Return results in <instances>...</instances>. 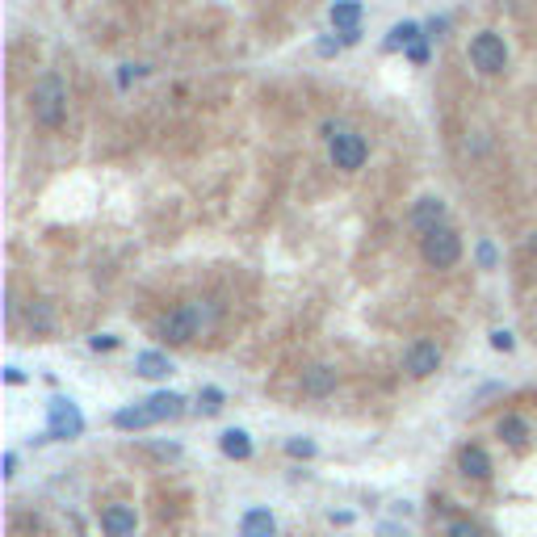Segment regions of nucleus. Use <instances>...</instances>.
I'll use <instances>...</instances> for the list:
<instances>
[{
    "label": "nucleus",
    "instance_id": "obj_1",
    "mask_svg": "<svg viewBox=\"0 0 537 537\" xmlns=\"http://www.w3.org/2000/svg\"><path fill=\"white\" fill-rule=\"evenodd\" d=\"M30 114H34L38 126L47 131H59L63 118H68V85H63L55 72L38 76V85L30 88Z\"/></svg>",
    "mask_w": 537,
    "mask_h": 537
},
{
    "label": "nucleus",
    "instance_id": "obj_2",
    "mask_svg": "<svg viewBox=\"0 0 537 537\" xmlns=\"http://www.w3.org/2000/svg\"><path fill=\"white\" fill-rule=\"evenodd\" d=\"M206 323H210L206 306L202 303H181L159 319V336H164L168 344H189V341H197V336L206 332Z\"/></svg>",
    "mask_w": 537,
    "mask_h": 537
},
{
    "label": "nucleus",
    "instance_id": "obj_3",
    "mask_svg": "<svg viewBox=\"0 0 537 537\" xmlns=\"http://www.w3.org/2000/svg\"><path fill=\"white\" fill-rule=\"evenodd\" d=\"M420 257H424L428 268H453L462 260V240H458V232L445 223L437 232L420 235Z\"/></svg>",
    "mask_w": 537,
    "mask_h": 537
},
{
    "label": "nucleus",
    "instance_id": "obj_4",
    "mask_svg": "<svg viewBox=\"0 0 537 537\" xmlns=\"http://www.w3.org/2000/svg\"><path fill=\"white\" fill-rule=\"evenodd\" d=\"M80 432H85V415H80V407H76L72 399L55 395V399L47 403V437H55V441H76Z\"/></svg>",
    "mask_w": 537,
    "mask_h": 537
},
{
    "label": "nucleus",
    "instance_id": "obj_5",
    "mask_svg": "<svg viewBox=\"0 0 537 537\" xmlns=\"http://www.w3.org/2000/svg\"><path fill=\"white\" fill-rule=\"evenodd\" d=\"M470 63H475L483 76H500L504 68H508V47H504V38L491 34V30L475 34L470 38Z\"/></svg>",
    "mask_w": 537,
    "mask_h": 537
},
{
    "label": "nucleus",
    "instance_id": "obj_6",
    "mask_svg": "<svg viewBox=\"0 0 537 537\" xmlns=\"http://www.w3.org/2000/svg\"><path fill=\"white\" fill-rule=\"evenodd\" d=\"M328 156H332V164H336V168L357 172L361 164H366V156H369V143L357 131H341L336 139H328Z\"/></svg>",
    "mask_w": 537,
    "mask_h": 537
},
{
    "label": "nucleus",
    "instance_id": "obj_7",
    "mask_svg": "<svg viewBox=\"0 0 537 537\" xmlns=\"http://www.w3.org/2000/svg\"><path fill=\"white\" fill-rule=\"evenodd\" d=\"M403 369L412 374V378H432L441 369V344L432 341H415L407 353H403Z\"/></svg>",
    "mask_w": 537,
    "mask_h": 537
},
{
    "label": "nucleus",
    "instance_id": "obj_8",
    "mask_svg": "<svg viewBox=\"0 0 537 537\" xmlns=\"http://www.w3.org/2000/svg\"><path fill=\"white\" fill-rule=\"evenodd\" d=\"M336 387H341V374L328 361H315V366L303 369V395H311V399H328Z\"/></svg>",
    "mask_w": 537,
    "mask_h": 537
},
{
    "label": "nucleus",
    "instance_id": "obj_9",
    "mask_svg": "<svg viewBox=\"0 0 537 537\" xmlns=\"http://www.w3.org/2000/svg\"><path fill=\"white\" fill-rule=\"evenodd\" d=\"M139 529V516H134L131 504H105L101 508V533L105 537H134Z\"/></svg>",
    "mask_w": 537,
    "mask_h": 537
},
{
    "label": "nucleus",
    "instance_id": "obj_10",
    "mask_svg": "<svg viewBox=\"0 0 537 537\" xmlns=\"http://www.w3.org/2000/svg\"><path fill=\"white\" fill-rule=\"evenodd\" d=\"M407 223H412L415 235L437 232V227H445V202L441 197H420L412 206V214H407Z\"/></svg>",
    "mask_w": 537,
    "mask_h": 537
},
{
    "label": "nucleus",
    "instance_id": "obj_11",
    "mask_svg": "<svg viewBox=\"0 0 537 537\" xmlns=\"http://www.w3.org/2000/svg\"><path fill=\"white\" fill-rule=\"evenodd\" d=\"M458 470H462L466 478H475V483H487L491 478V458L483 445H462V453H458Z\"/></svg>",
    "mask_w": 537,
    "mask_h": 537
},
{
    "label": "nucleus",
    "instance_id": "obj_12",
    "mask_svg": "<svg viewBox=\"0 0 537 537\" xmlns=\"http://www.w3.org/2000/svg\"><path fill=\"white\" fill-rule=\"evenodd\" d=\"M147 403V412H151V420L156 424H164V420H177V415L185 412V399L177 391H156L151 399H143Z\"/></svg>",
    "mask_w": 537,
    "mask_h": 537
},
{
    "label": "nucleus",
    "instance_id": "obj_13",
    "mask_svg": "<svg viewBox=\"0 0 537 537\" xmlns=\"http://www.w3.org/2000/svg\"><path fill=\"white\" fill-rule=\"evenodd\" d=\"M240 537H278V521L268 508H248L240 521Z\"/></svg>",
    "mask_w": 537,
    "mask_h": 537
},
{
    "label": "nucleus",
    "instance_id": "obj_14",
    "mask_svg": "<svg viewBox=\"0 0 537 537\" xmlns=\"http://www.w3.org/2000/svg\"><path fill=\"white\" fill-rule=\"evenodd\" d=\"M496 432H500V441H504V445H513V450H525V445H529V424H525V415H516V412L500 415Z\"/></svg>",
    "mask_w": 537,
    "mask_h": 537
},
{
    "label": "nucleus",
    "instance_id": "obj_15",
    "mask_svg": "<svg viewBox=\"0 0 537 537\" xmlns=\"http://www.w3.org/2000/svg\"><path fill=\"white\" fill-rule=\"evenodd\" d=\"M134 374H139V378H168L172 361L164 353H156V349H147V353L134 357Z\"/></svg>",
    "mask_w": 537,
    "mask_h": 537
},
{
    "label": "nucleus",
    "instance_id": "obj_16",
    "mask_svg": "<svg viewBox=\"0 0 537 537\" xmlns=\"http://www.w3.org/2000/svg\"><path fill=\"white\" fill-rule=\"evenodd\" d=\"M219 450L227 453V458H235V462H248V458H252V437H248L244 428H227L219 437Z\"/></svg>",
    "mask_w": 537,
    "mask_h": 537
},
{
    "label": "nucleus",
    "instance_id": "obj_17",
    "mask_svg": "<svg viewBox=\"0 0 537 537\" xmlns=\"http://www.w3.org/2000/svg\"><path fill=\"white\" fill-rule=\"evenodd\" d=\"M156 424L151 412H147V403H134V407H123V412H114V428H123V432H139V428Z\"/></svg>",
    "mask_w": 537,
    "mask_h": 537
},
{
    "label": "nucleus",
    "instance_id": "obj_18",
    "mask_svg": "<svg viewBox=\"0 0 537 537\" xmlns=\"http://www.w3.org/2000/svg\"><path fill=\"white\" fill-rule=\"evenodd\" d=\"M25 323H30L34 336H50V332H55V311H50V303H30Z\"/></svg>",
    "mask_w": 537,
    "mask_h": 537
},
{
    "label": "nucleus",
    "instance_id": "obj_19",
    "mask_svg": "<svg viewBox=\"0 0 537 537\" xmlns=\"http://www.w3.org/2000/svg\"><path fill=\"white\" fill-rule=\"evenodd\" d=\"M357 22H361V5H357V0H336V5H332V25H336V34H341V30H353Z\"/></svg>",
    "mask_w": 537,
    "mask_h": 537
},
{
    "label": "nucleus",
    "instance_id": "obj_20",
    "mask_svg": "<svg viewBox=\"0 0 537 537\" xmlns=\"http://www.w3.org/2000/svg\"><path fill=\"white\" fill-rule=\"evenodd\" d=\"M415 38H424V34H420V25H415V22H399V25H391L387 50H407V47L415 42Z\"/></svg>",
    "mask_w": 537,
    "mask_h": 537
},
{
    "label": "nucleus",
    "instance_id": "obj_21",
    "mask_svg": "<svg viewBox=\"0 0 537 537\" xmlns=\"http://www.w3.org/2000/svg\"><path fill=\"white\" fill-rule=\"evenodd\" d=\"M223 403H227V399H223V391H219V387H206V391L197 395V407H202V412H206V415L223 412Z\"/></svg>",
    "mask_w": 537,
    "mask_h": 537
},
{
    "label": "nucleus",
    "instance_id": "obj_22",
    "mask_svg": "<svg viewBox=\"0 0 537 537\" xmlns=\"http://www.w3.org/2000/svg\"><path fill=\"white\" fill-rule=\"evenodd\" d=\"M286 453H290V458H315V441L290 437V441H286Z\"/></svg>",
    "mask_w": 537,
    "mask_h": 537
},
{
    "label": "nucleus",
    "instance_id": "obj_23",
    "mask_svg": "<svg viewBox=\"0 0 537 537\" xmlns=\"http://www.w3.org/2000/svg\"><path fill=\"white\" fill-rule=\"evenodd\" d=\"M445 537H483V529H478L475 521H453V525L445 529Z\"/></svg>",
    "mask_w": 537,
    "mask_h": 537
},
{
    "label": "nucleus",
    "instance_id": "obj_24",
    "mask_svg": "<svg viewBox=\"0 0 537 537\" xmlns=\"http://www.w3.org/2000/svg\"><path fill=\"white\" fill-rule=\"evenodd\" d=\"M491 349H500V353H513V349H516V341H513V332H504V328H496V332H491Z\"/></svg>",
    "mask_w": 537,
    "mask_h": 537
},
{
    "label": "nucleus",
    "instance_id": "obj_25",
    "mask_svg": "<svg viewBox=\"0 0 537 537\" xmlns=\"http://www.w3.org/2000/svg\"><path fill=\"white\" fill-rule=\"evenodd\" d=\"M407 59H412V63H428V42H424V38H415L412 47H407Z\"/></svg>",
    "mask_w": 537,
    "mask_h": 537
},
{
    "label": "nucleus",
    "instance_id": "obj_26",
    "mask_svg": "<svg viewBox=\"0 0 537 537\" xmlns=\"http://www.w3.org/2000/svg\"><path fill=\"white\" fill-rule=\"evenodd\" d=\"M93 349H97V353H110V349H118V336H93Z\"/></svg>",
    "mask_w": 537,
    "mask_h": 537
},
{
    "label": "nucleus",
    "instance_id": "obj_27",
    "mask_svg": "<svg viewBox=\"0 0 537 537\" xmlns=\"http://www.w3.org/2000/svg\"><path fill=\"white\" fill-rule=\"evenodd\" d=\"M478 260H483V265H496V248H491V244H478Z\"/></svg>",
    "mask_w": 537,
    "mask_h": 537
},
{
    "label": "nucleus",
    "instance_id": "obj_28",
    "mask_svg": "<svg viewBox=\"0 0 537 537\" xmlns=\"http://www.w3.org/2000/svg\"><path fill=\"white\" fill-rule=\"evenodd\" d=\"M5 382H9V387H22V382H25V374H22V369H17V366H9V369H5Z\"/></svg>",
    "mask_w": 537,
    "mask_h": 537
},
{
    "label": "nucleus",
    "instance_id": "obj_29",
    "mask_svg": "<svg viewBox=\"0 0 537 537\" xmlns=\"http://www.w3.org/2000/svg\"><path fill=\"white\" fill-rule=\"evenodd\" d=\"M17 475V453H5V478Z\"/></svg>",
    "mask_w": 537,
    "mask_h": 537
},
{
    "label": "nucleus",
    "instance_id": "obj_30",
    "mask_svg": "<svg viewBox=\"0 0 537 537\" xmlns=\"http://www.w3.org/2000/svg\"><path fill=\"white\" fill-rule=\"evenodd\" d=\"M336 47H341L336 38H323V42H319V55H336Z\"/></svg>",
    "mask_w": 537,
    "mask_h": 537
},
{
    "label": "nucleus",
    "instance_id": "obj_31",
    "mask_svg": "<svg viewBox=\"0 0 537 537\" xmlns=\"http://www.w3.org/2000/svg\"><path fill=\"white\" fill-rule=\"evenodd\" d=\"M382 537H407L403 529H395V525H382Z\"/></svg>",
    "mask_w": 537,
    "mask_h": 537
}]
</instances>
